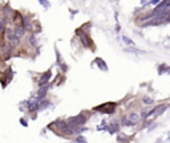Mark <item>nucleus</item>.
Segmentation results:
<instances>
[{
  "mask_svg": "<svg viewBox=\"0 0 170 143\" xmlns=\"http://www.w3.org/2000/svg\"><path fill=\"white\" fill-rule=\"evenodd\" d=\"M86 122V117L84 114H79V115H76V117H70L69 119H68V124H69L72 129H76V127H81V126H84Z\"/></svg>",
  "mask_w": 170,
  "mask_h": 143,
  "instance_id": "1",
  "label": "nucleus"
},
{
  "mask_svg": "<svg viewBox=\"0 0 170 143\" xmlns=\"http://www.w3.org/2000/svg\"><path fill=\"white\" fill-rule=\"evenodd\" d=\"M53 124H56V126L60 129V131L64 134V135H73V129L69 126L67 122H63V121H57V122H55Z\"/></svg>",
  "mask_w": 170,
  "mask_h": 143,
  "instance_id": "2",
  "label": "nucleus"
},
{
  "mask_svg": "<svg viewBox=\"0 0 170 143\" xmlns=\"http://www.w3.org/2000/svg\"><path fill=\"white\" fill-rule=\"evenodd\" d=\"M5 40H7L8 45H11L12 48L16 47V45L19 44V40L15 37L13 29H11V28H7V29H5Z\"/></svg>",
  "mask_w": 170,
  "mask_h": 143,
  "instance_id": "3",
  "label": "nucleus"
},
{
  "mask_svg": "<svg viewBox=\"0 0 170 143\" xmlns=\"http://www.w3.org/2000/svg\"><path fill=\"white\" fill-rule=\"evenodd\" d=\"M39 101L40 99H37L36 97H33V98H31L28 103H27V106H28V110L29 111H36L39 109Z\"/></svg>",
  "mask_w": 170,
  "mask_h": 143,
  "instance_id": "4",
  "label": "nucleus"
},
{
  "mask_svg": "<svg viewBox=\"0 0 170 143\" xmlns=\"http://www.w3.org/2000/svg\"><path fill=\"white\" fill-rule=\"evenodd\" d=\"M51 76H52L51 70L45 72L44 74H43L41 77H40V80H39V85H40V86H44V85H48L49 80H51Z\"/></svg>",
  "mask_w": 170,
  "mask_h": 143,
  "instance_id": "5",
  "label": "nucleus"
},
{
  "mask_svg": "<svg viewBox=\"0 0 170 143\" xmlns=\"http://www.w3.org/2000/svg\"><path fill=\"white\" fill-rule=\"evenodd\" d=\"M13 33H15V37L17 39V40H19V39H23L24 37V35H25V29L23 28V25H17L16 28L13 29Z\"/></svg>",
  "mask_w": 170,
  "mask_h": 143,
  "instance_id": "6",
  "label": "nucleus"
},
{
  "mask_svg": "<svg viewBox=\"0 0 170 143\" xmlns=\"http://www.w3.org/2000/svg\"><path fill=\"white\" fill-rule=\"evenodd\" d=\"M126 118H128V121L132 123V126H133V124H137L138 122H140V119H141V117H140L138 113H130L129 117H126Z\"/></svg>",
  "mask_w": 170,
  "mask_h": 143,
  "instance_id": "7",
  "label": "nucleus"
},
{
  "mask_svg": "<svg viewBox=\"0 0 170 143\" xmlns=\"http://www.w3.org/2000/svg\"><path fill=\"white\" fill-rule=\"evenodd\" d=\"M77 35H79V37L81 39V42L85 45V47H91V45H92V41L89 40V37H88L86 35H84V33H82L81 31L77 32Z\"/></svg>",
  "mask_w": 170,
  "mask_h": 143,
  "instance_id": "8",
  "label": "nucleus"
},
{
  "mask_svg": "<svg viewBox=\"0 0 170 143\" xmlns=\"http://www.w3.org/2000/svg\"><path fill=\"white\" fill-rule=\"evenodd\" d=\"M49 90V85H44V86H40V90L37 92V96H36V98L37 99H43L45 97V94Z\"/></svg>",
  "mask_w": 170,
  "mask_h": 143,
  "instance_id": "9",
  "label": "nucleus"
},
{
  "mask_svg": "<svg viewBox=\"0 0 170 143\" xmlns=\"http://www.w3.org/2000/svg\"><path fill=\"white\" fill-rule=\"evenodd\" d=\"M94 61H96V64H97V65H98V68H100L101 70H104V72H108V66L105 65V64H104V61H103V60H101V59H96Z\"/></svg>",
  "mask_w": 170,
  "mask_h": 143,
  "instance_id": "10",
  "label": "nucleus"
},
{
  "mask_svg": "<svg viewBox=\"0 0 170 143\" xmlns=\"http://www.w3.org/2000/svg\"><path fill=\"white\" fill-rule=\"evenodd\" d=\"M23 28L25 29V31H32V24H31V21L28 19H23Z\"/></svg>",
  "mask_w": 170,
  "mask_h": 143,
  "instance_id": "11",
  "label": "nucleus"
},
{
  "mask_svg": "<svg viewBox=\"0 0 170 143\" xmlns=\"http://www.w3.org/2000/svg\"><path fill=\"white\" fill-rule=\"evenodd\" d=\"M118 129H120V123H117V122H113L109 127H108L109 133H116V131H118Z\"/></svg>",
  "mask_w": 170,
  "mask_h": 143,
  "instance_id": "12",
  "label": "nucleus"
},
{
  "mask_svg": "<svg viewBox=\"0 0 170 143\" xmlns=\"http://www.w3.org/2000/svg\"><path fill=\"white\" fill-rule=\"evenodd\" d=\"M121 124L122 126H132V123L128 121V118L126 117H122V119H121Z\"/></svg>",
  "mask_w": 170,
  "mask_h": 143,
  "instance_id": "13",
  "label": "nucleus"
},
{
  "mask_svg": "<svg viewBox=\"0 0 170 143\" xmlns=\"http://www.w3.org/2000/svg\"><path fill=\"white\" fill-rule=\"evenodd\" d=\"M75 141H76L77 143H88V142H86V139H85L82 135H79V136H77V138L75 139Z\"/></svg>",
  "mask_w": 170,
  "mask_h": 143,
  "instance_id": "14",
  "label": "nucleus"
},
{
  "mask_svg": "<svg viewBox=\"0 0 170 143\" xmlns=\"http://www.w3.org/2000/svg\"><path fill=\"white\" fill-rule=\"evenodd\" d=\"M4 27H5V19L3 16H0V32L4 29Z\"/></svg>",
  "mask_w": 170,
  "mask_h": 143,
  "instance_id": "15",
  "label": "nucleus"
},
{
  "mask_svg": "<svg viewBox=\"0 0 170 143\" xmlns=\"http://www.w3.org/2000/svg\"><path fill=\"white\" fill-rule=\"evenodd\" d=\"M39 3L41 5H44L45 10H48V8H49V1H48V0H39Z\"/></svg>",
  "mask_w": 170,
  "mask_h": 143,
  "instance_id": "16",
  "label": "nucleus"
},
{
  "mask_svg": "<svg viewBox=\"0 0 170 143\" xmlns=\"http://www.w3.org/2000/svg\"><path fill=\"white\" fill-rule=\"evenodd\" d=\"M144 103L150 106L151 103H153V98H150V97H144Z\"/></svg>",
  "mask_w": 170,
  "mask_h": 143,
  "instance_id": "17",
  "label": "nucleus"
},
{
  "mask_svg": "<svg viewBox=\"0 0 170 143\" xmlns=\"http://www.w3.org/2000/svg\"><path fill=\"white\" fill-rule=\"evenodd\" d=\"M122 40H124V42H125L126 45H134V42H133L129 37H122Z\"/></svg>",
  "mask_w": 170,
  "mask_h": 143,
  "instance_id": "18",
  "label": "nucleus"
},
{
  "mask_svg": "<svg viewBox=\"0 0 170 143\" xmlns=\"http://www.w3.org/2000/svg\"><path fill=\"white\" fill-rule=\"evenodd\" d=\"M163 70H169V68H168V66H165V65H162V66H161V69H158V73H160V74H162Z\"/></svg>",
  "mask_w": 170,
  "mask_h": 143,
  "instance_id": "19",
  "label": "nucleus"
},
{
  "mask_svg": "<svg viewBox=\"0 0 170 143\" xmlns=\"http://www.w3.org/2000/svg\"><path fill=\"white\" fill-rule=\"evenodd\" d=\"M29 42H31V44H33V45L36 44V39H35V36H31V37H29Z\"/></svg>",
  "mask_w": 170,
  "mask_h": 143,
  "instance_id": "20",
  "label": "nucleus"
},
{
  "mask_svg": "<svg viewBox=\"0 0 170 143\" xmlns=\"http://www.w3.org/2000/svg\"><path fill=\"white\" fill-rule=\"evenodd\" d=\"M20 122L23 123V126H28V124H27V122H25V121H24V119H20Z\"/></svg>",
  "mask_w": 170,
  "mask_h": 143,
  "instance_id": "21",
  "label": "nucleus"
},
{
  "mask_svg": "<svg viewBox=\"0 0 170 143\" xmlns=\"http://www.w3.org/2000/svg\"><path fill=\"white\" fill-rule=\"evenodd\" d=\"M116 32H120V24H117L116 25Z\"/></svg>",
  "mask_w": 170,
  "mask_h": 143,
  "instance_id": "22",
  "label": "nucleus"
},
{
  "mask_svg": "<svg viewBox=\"0 0 170 143\" xmlns=\"http://www.w3.org/2000/svg\"><path fill=\"white\" fill-rule=\"evenodd\" d=\"M158 1H160V0H151L150 3H151V4H156V3H158Z\"/></svg>",
  "mask_w": 170,
  "mask_h": 143,
  "instance_id": "23",
  "label": "nucleus"
}]
</instances>
